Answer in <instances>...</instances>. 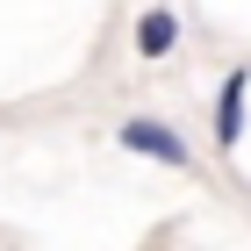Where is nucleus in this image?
<instances>
[{
    "mask_svg": "<svg viewBox=\"0 0 251 251\" xmlns=\"http://www.w3.org/2000/svg\"><path fill=\"white\" fill-rule=\"evenodd\" d=\"M251 129V65H230V79L215 86V108H208V136L215 151H237Z\"/></svg>",
    "mask_w": 251,
    "mask_h": 251,
    "instance_id": "nucleus-2",
    "label": "nucleus"
},
{
    "mask_svg": "<svg viewBox=\"0 0 251 251\" xmlns=\"http://www.w3.org/2000/svg\"><path fill=\"white\" fill-rule=\"evenodd\" d=\"M115 144H122L129 158L165 165V173H194V144L173 129V122H158V115H122V122H115Z\"/></svg>",
    "mask_w": 251,
    "mask_h": 251,
    "instance_id": "nucleus-1",
    "label": "nucleus"
},
{
    "mask_svg": "<svg viewBox=\"0 0 251 251\" xmlns=\"http://www.w3.org/2000/svg\"><path fill=\"white\" fill-rule=\"evenodd\" d=\"M179 36H187V29H179V15H173V7H144V15H136V29H129V43H136V58H144V65L173 58V50H179Z\"/></svg>",
    "mask_w": 251,
    "mask_h": 251,
    "instance_id": "nucleus-3",
    "label": "nucleus"
}]
</instances>
